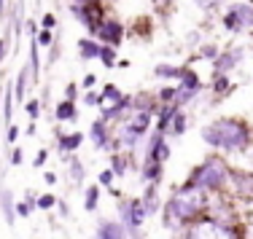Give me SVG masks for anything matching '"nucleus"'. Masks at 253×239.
Here are the masks:
<instances>
[{"mask_svg":"<svg viewBox=\"0 0 253 239\" xmlns=\"http://www.w3.org/2000/svg\"><path fill=\"white\" fill-rule=\"evenodd\" d=\"M183 73H186V70H183V68H178V65H159L154 75H159V78H172V81H180V78H183Z\"/></svg>","mask_w":253,"mask_h":239,"instance_id":"obj_19","label":"nucleus"},{"mask_svg":"<svg viewBox=\"0 0 253 239\" xmlns=\"http://www.w3.org/2000/svg\"><path fill=\"white\" fill-rule=\"evenodd\" d=\"M54 205H57V199H54L51 194H41L38 199H35V207H38V210H51Z\"/></svg>","mask_w":253,"mask_h":239,"instance_id":"obj_31","label":"nucleus"},{"mask_svg":"<svg viewBox=\"0 0 253 239\" xmlns=\"http://www.w3.org/2000/svg\"><path fill=\"white\" fill-rule=\"evenodd\" d=\"M94 239H126V234H124L122 223H113V220H100Z\"/></svg>","mask_w":253,"mask_h":239,"instance_id":"obj_9","label":"nucleus"},{"mask_svg":"<svg viewBox=\"0 0 253 239\" xmlns=\"http://www.w3.org/2000/svg\"><path fill=\"white\" fill-rule=\"evenodd\" d=\"M84 142V135L81 132H73V135H65V137H59V153H70V151H76L78 145Z\"/></svg>","mask_w":253,"mask_h":239,"instance_id":"obj_16","label":"nucleus"},{"mask_svg":"<svg viewBox=\"0 0 253 239\" xmlns=\"http://www.w3.org/2000/svg\"><path fill=\"white\" fill-rule=\"evenodd\" d=\"M97 183L108 188V186L113 183V172H111V170H102V172H100V177H97Z\"/></svg>","mask_w":253,"mask_h":239,"instance_id":"obj_35","label":"nucleus"},{"mask_svg":"<svg viewBox=\"0 0 253 239\" xmlns=\"http://www.w3.org/2000/svg\"><path fill=\"white\" fill-rule=\"evenodd\" d=\"M78 49H81V57H84V59H94V57H100V46L94 43V40H89V38H86V40H84V38L78 40Z\"/></svg>","mask_w":253,"mask_h":239,"instance_id":"obj_22","label":"nucleus"},{"mask_svg":"<svg viewBox=\"0 0 253 239\" xmlns=\"http://www.w3.org/2000/svg\"><path fill=\"white\" fill-rule=\"evenodd\" d=\"M159 177H162V164H159V161H146V164H143V180L151 183V186H156Z\"/></svg>","mask_w":253,"mask_h":239,"instance_id":"obj_15","label":"nucleus"},{"mask_svg":"<svg viewBox=\"0 0 253 239\" xmlns=\"http://www.w3.org/2000/svg\"><path fill=\"white\" fill-rule=\"evenodd\" d=\"M30 212H33V205H27V202H16V215H22V218H27Z\"/></svg>","mask_w":253,"mask_h":239,"instance_id":"obj_36","label":"nucleus"},{"mask_svg":"<svg viewBox=\"0 0 253 239\" xmlns=\"http://www.w3.org/2000/svg\"><path fill=\"white\" fill-rule=\"evenodd\" d=\"M35 40H38L41 46H49L51 43V33H49V30H41V33L35 35Z\"/></svg>","mask_w":253,"mask_h":239,"instance_id":"obj_37","label":"nucleus"},{"mask_svg":"<svg viewBox=\"0 0 253 239\" xmlns=\"http://www.w3.org/2000/svg\"><path fill=\"white\" fill-rule=\"evenodd\" d=\"M68 161H70V175H73V180L81 183L84 177H86V170H84V164H81L78 159H73V156H70Z\"/></svg>","mask_w":253,"mask_h":239,"instance_id":"obj_28","label":"nucleus"},{"mask_svg":"<svg viewBox=\"0 0 253 239\" xmlns=\"http://www.w3.org/2000/svg\"><path fill=\"white\" fill-rule=\"evenodd\" d=\"M46 183H49V186H54V183H57V175H54V172H46Z\"/></svg>","mask_w":253,"mask_h":239,"instance_id":"obj_46","label":"nucleus"},{"mask_svg":"<svg viewBox=\"0 0 253 239\" xmlns=\"http://www.w3.org/2000/svg\"><path fill=\"white\" fill-rule=\"evenodd\" d=\"M46 159H49V153H46V151H38V156H35V161H33V164H35V167H38V170H41V167L46 164Z\"/></svg>","mask_w":253,"mask_h":239,"instance_id":"obj_40","label":"nucleus"},{"mask_svg":"<svg viewBox=\"0 0 253 239\" xmlns=\"http://www.w3.org/2000/svg\"><path fill=\"white\" fill-rule=\"evenodd\" d=\"M111 161H113V170H111L113 175H116V177H126V161H124L122 153H116Z\"/></svg>","mask_w":253,"mask_h":239,"instance_id":"obj_29","label":"nucleus"},{"mask_svg":"<svg viewBox=\"0 0 253 239\" xmlns=\"http://www.w3.org/2000/svg\"><path fill=\"white\" fill-rule=\"evenodd\" d=\"M0 97H3V89H0Z\"/></svg>","mask_w":253,"mask_h":239,"instance_id":"obj_49","label":"nucleus"},{"mask_svg":"<svg viewBox=\"0 0 253 239\" xmlns=\"http://www.w3.org/2000/svg\"><path fill=\"white\" fill-rule=\"evenodd\" d=\"M84 102H86V105H97L100 97H97V94H86V97H84Z\"/></svg>","mask_w":253,"mask_h":239,"instance_id":"obj_43","label":"nucleus"},{"mask_svg":"<svg viewBox=\"0 0 253 239\" xmlns=\"http://www.w3.org/2000/svg\"><path fill=\"white\" fill-rule=\"evenodd\" d=\"M126 107H132V100H129V97L113 102V107H105V110H102V121H108V118H119V116L126 110Z\"/></svg>","mask_w":253,"mask_h":239,"instance_id":"obj_18","label":"nucleus"},{"mask_svg":"<svg viewBox=\"0 0 253 239\" xmlns=\"http://www.w3.org/2000/svg\"><path fill=\"white\" fill-rule=\"evenodd\" d=\"M202 57H205V59H218V51H215V46H202Z\"/></svg>","mask_w":253,"mask_h":239,"instance_id":"obj_39","label":"nucleus"},{"mask_svg":"<svg viewBox=\"0 0 253 239\" xmlns=\"http://www.w3.org/2000/svg\"><path fill=\"white\" fill-rule=\"evenodd\" d=\"M22 156H25V153H22V148H16V151L11 153V164H22Z\"/></svg>","mask_w":253,"mask_h":239,"instance_id":"obj_41","label":"nucleus"},{"mask_svg":"<svg viewBox=\"0 0 253 239\" xmlns=\"http://www.w3.org/2000/svg\"><path fill=\"white\" fill-rule=\"evenodd\" d=\"M57 118H59V121H73V118H76V105L70 102V100L59 102L57 105Z\"/></svg>","mask_w":253,"mask_h":239,"instance_id":"obj_23","label":"nucleus"},{"mask_svg":"<svg viewBox=\"0 0 253 239\" xmlns=\"http://www.w3.org/2000/svg\"><path fill=\"white\" fill-rule=\"evenodd\" d=\"M27 73H30V70H19V78H16V83H14V97H16V102H22V100H25Z\"/></svg>","mask_w":253,"mask_h":239,"instance_id":"obj_25","label":"nucleus"},{"mask_svg":"<svg viewBox=\"0 0 253 239\" xmlns=\"http://www.w3.org/2000/svg\"><path fill=\"white\" fill-rule=\"evenodd\" d=\"M65 94H68L65 100H70V102H73V100H76V83H70V86L65 89Z\"/></svg>","mask_w":253,"mask_h":239,"instance_id":"obj_42","label":"nucleus"},{"mask_svg":"<svg viewBox=\"0 0 253 239\" xmlns=\"http://www.w3.org/2000/svg\"><path fill=\"white\" fill-rule=\"evenodd\" d=\"M202 140L213 148H221L226 153H240L248 148V129L243 121H234V118H218V121L202 127Z\"/></svg>","mask_w":253,"mask_h":239,"instance_id":"obj_2","label":"nucleus"},{"mask_svg":"<svg viewBox=\"0 0 253 239\" xmlns=\"http://www.w3.org/2000/svg\"><path fill=\"white\" fill-rule=\"evenodd\" d=\"M148 124H151V113H135L126 127H132L137 135H146L148 132Z\"/></svg>","mask_w":253,"mask_h":239,"instance_id":"obj_17","label":"nucleus"},{"mask_svg":"<svg viewBox=\"0 0 253 239\" xmlns=\"http://www.w3.org/2000/svg\"><path fill=\"white\" fill-rule=\"evenodd\" d=\"M140 202H143V210H146L148 218H151V215H156V212L162 210V202H159V194H156V186H148Z\"/></svg>","mask_w":253,"mask_h":239,"instance_id":"obj_11","label":"nucleus"},{"mask_svg":"<svg viewBox=\"0 0 253 239\" xmlns=\"http://www.w3.org/2000/svg\"><path fill=\"white\" fill-rule=\"evenodd\" d=\"M229 11H232V14L237 16L243 27H253V8H251V5H245V3H234Z\"/></svg>","mask_w":253,"mask_h":239,"instance_id":"obj_14","label":"nucleus"},{"mask_svg":"<svg viewBox=\"0 0 253 239\" xmlns=\"http://www.w3.org/2000/svg\"><path fill=\"white\" fill-rule=\"evenodd\" d=\"M251 3H253V0H251Z\"/></svg>","mask_w":253,"mask_h":239,"instance_id":"obj_50","label":"nucleus"},{"mask_svg":"<svg viewBox=\"0 0 253 239\" xmlns=\"http://www.w3.org/2000/svg\"><path fill=\"white\" fill-rule=\"evenodd\" d=\"M232 177V188H234V196L243 202H251L253 199V175L251 172H234Z\"/></svg>","mask_w":253,"mask_h":239,"instance_id":"obj_7","label":"nucleus"},{"mask_svg":"<svg viewBox=\"0 0 253 239\" xmlns=\"http://www.w3.org/2000/svg\"><path fill=\"white\" fill-rule=\"evenodd\" d=\"M119 215H122V229H126V234L132 239H140V229L146 223V210H143V202L140 199H129L119 205Z\"/></svg>","mask_w":253,"mask_h":239,"instance_id":"obj_5","label":"nucleus"},{"mask_svg":"<svg viewBox=\"0 0 253 239\" xmlns=\"http://www.w3.org/2000/svg\"><path fill=\"white\" fill-rule=\"evenodd\" d=\"M73 14L84 22V25H86V30L92 35H97L100 25L105 22V19H102V16H105V11H102V5L97 3V0H94V3H86V5H73Z\"/></svg>","mask_w":253,"mask_h":239,"instance_id":"obj_6","label":"nucleus"},{"mask_svg":"<svg viewBox=\"0 0 253 239\" xmlns=\"http://www.w3.org/2000/svg\"><path fill=\"white\" fill-rule=\"evenodd\" d=\"M3 8H5V3H3V0H0V16H3Z\"/></svg>","mask_w":253,"mask_h":239,"instance_id":"obj_48","label":"nucleus"},{"mask_svg":"<svg viewBox=\"0 0 253 239\" xmlns=\"http://www.w3.org/2000/svg\"><path fill=\"white\" fill-rule=\"evenodd\" d=\"M16 137H19V129L11 127V129H8V142H16Z\"/></svg>","mask_w":253,"mask_h":239,"instance_id":"obj_44","label":"nucleus"},{"mask_svg":"<svg viewBox=\"0 0 253 239\" xmlns=\"http://www.w3.org/2000/svg\"><path fill=\"white\" fill-rule=\"evenodd\" d=\"M213 89H215V92H226V89H229V78H226V75H215Z\"/></svg>","mask_w":253,"mask_h":239,"instance_id":"obj_34","label":"nucleus"},{"mask_svg":"<svg viewBox=\"0 0 253 239\" xmlns=\"http://www.w3.org/2000/svg\"><path fill=\"white\" fill-rule=\"evenodd\" d=\"M54 22H57V19H54L51 14H46V16H43V27H46V30H49V27H54Z\"/></svg>","mask_w":253,"mask_h":239,"instance_id":"obj_45","label":"nucleus"},{"mask_svg":"<svg viewBox=\"0 0 253 239\" xmlns=\"http://www.w3.org/2000/svg\"><path fill=\"white\" fill-rule=\"evenodd\" d=\"M3 57H5V40H0V62H3Z\"/></svg>","mask_w":253,"mask_h":239,"instance_id":"obj_47","label":"nucleus"},{"mask_svg":"<svg viewBox=\"0 0 253 239\" xmlns=\"http://www.w3.org/2000/svg\"><path fill=\"white\" fill-rule=\"evenodd\" d=\"M205 207H208V194L183 183L165 205V226L167 229H178V226L194 223L197 218H202Z\"/></svg>","mask_w":253,"mask_h":239,"instance_id":"obj_1","label":"nucleus"},{"mask_svg":"<svg viewBox=\"0 0 253 239\" xmlns=\"http://www.w3.org/2000/svg\"><path fill=\"white\" fill-rule=\"evenodd\" d=\"M38 110H41V102H38V100H30V102H27V113H30V118H38Z\"/></svg>","mask_w":253,"mask_h":239,"instance_id":"obj_38","label":"nucleus"},{"mask_svg":"<svg viewBox=\"0 0 253 239\" xmlns=\"http://www.w3.org/2000/svg\"><path fill=\"white\" fill-rule=\"evenodd\" d=\"M119 100H124L122 92H119L113 83H108V86L102 89V94H100V102H119Z\"/></svg>","mask_w":253,"mask_h":239,"instance_id":"obj_26","label":"nucleus"},{"mask_svg":"<svg viewBox=\"0 0 253 239\" xmlns=\"http://www.w3.org/2000/svg\"><path fill=\"white\" fill-rule=\"evenodd\" d=\"M100 59L105 65H116V51H113V46H100Z\"/></svg>","mask_w":253,"mask_h":239,"instance_id":"obj_32","label":"nucleus"},{"mask_svg":"<svg viewBox=\"0 0 253 239\" xmlns=\"http://www.w3.org/2000/svg\"><path fill=\"white\" fill-rule=\"evenodd\" d=\"M183 239H237V234H234L232 223H221L213 215H202L194 223L186 226Z\"/></svg>","mask_w":253,"mask_h":239,"instance_id":"obj_4","label":"nucleus"},{"mask_svg":"<svg viewBox=\"0 0 253 239\" xmlns=\"http://www.w3.org/2000/svg\"><path fill=\"white\" fill-rule=\"evenodd\" d=\"M224 25H226L229 33H240V30H243V25H240V19L232 14V11H229V14L224 16Z\"/></svg>","mask_w":253,"mask_h":239,"instance_id":"obj_33","label":"nucleus"},{"mask_svg":"<svg viewBox=\"0 0 253 239\" xmlns=\"http://www.w3.org/2000/svg\"><path fill=\"white\" fill-rule=\"evenodd\" d=\"M180 83H183L180 89H186V92H194V94H197V89H200V78H197V73H191V70H186V73H183Z\"/></svg>","mask_w":253,"mask_h":239,"instance_id":"obj_27","label":"nucleus"},{"mask_svg":"<svg viewBox=\"0 0 253 239\" xmlns=\"http://www.w3.org/2000/svg\"><path fill=\"white\" fill-rule=\"evenodd\" d=\"M183 129H186V113L178 110V116L172 118V124H170V132L172 135H183Z\"/></svg>","mask_w":253,"mask_h":239,"instance_id":"obj_30","label":"nucleus"},{"mask_svg":"<svg viewBox=\"0 0 253 239\" xmlns=\"http://www.w3.org/2000/svg\"><path fill=\"white\" fill-rule=\"evenodd\" d=\"M0 210L5 215V223L14 226L16 220V205H14V194H11L8 188H0Z\"/></svg>","mask_w":253,"mask_h":239,"instance_id":"obj_10","label":"nucleus"},{"mask_svg":"<svg viewBox=\"0 0 253 239\" xmlns=\"http://www.w3.org/2000/svg\"><path fill=\"white\" fill-rule=\"evenodd\" d=\"M243 59V51L240 49H234V51H229V54H224V57H218L215 59V75H224L229 68H234V65Z\"/></svg>","mask_w":253,"mask_h":239,"instance_id":"obj_12","label":"nucleus"},{"mask_svg":"<svg viewBox=\"0 0 253 239\" xmlns=\"http://www.w3.org/2000/svg\"><path fill=\"white\" fill-rule=\"evenodd\" d=\"M97 35L105 40V46H116V43H122L124 30H122V25H119V22H102L100 30H97Z\"/></svg>","mask_w":253,"mask_h":239,"instance_id":"obj_8","label":"nucleus"},{"mask_svg":"<svg viewBox=\"0 0 253 239\" xmlns=\"http://www.w3.org/2000/svg\"><path fill=\"white\" fill-rule=\"evenodd\" d=\"M84 207H86L89 212L97 210V202H100V186H86V191H84Z\"/></svg>","mask_w":253,"mask_h":239,"instance_id":"obj_21","label":"nucleus"},{"mask_svg":"<svg viewBox=\"0 0 253 239\" xmlns=\"http://www.w3.org/2000/svg\"><path fill=\"white\" fill-rule=\"evenodd\" d=\"M140 137H143V135H137L132 127H124V129H122V137H119V145H124V148H129V151H132V148L140 142Z\"/></svg>","mask_w":253,"mask_h":239,"instance_id":"obj_20","label":"nucleus"},{"mask_svg":"<svg viewBox=\"0 0 253 239\" xmlns=\"http://www.w3.org/2000/svg\"><path fill=\"white\" fill-rule=\"evenodd\" d=\"M229 175H232V172H229L226 161L218 159V156H210L189 175L186 186L200 188V191H205V194H210V191H221V188H224L229 183Z\"/></svg>","mask_w":253,"mask_h":239,"instance_id":"obj_3","label":"nucleus"},{"mask_svg":"<svg viewBox=\"0 0 253 239\" xmlns=\"http://www.w3.org/2000/svg\"><path fill=\"white\" fill-rule=\"evenodd\" d=\"M92 140H94V148H111V135L105 129V121H94L92 124Z\"/></svg>","mask_w":253,"mask_h":239,"instance_id":"obj_13","label":"nucleus"},{"mask_svg":"<svg viewBox=\"0 0 253 239\" xmlns=\"http://www.w3.org/2000/svg\"><path fill=\"white\" fill-rule=\"evenodd\" d=\"M175 116H178V107H175V105H165L162 118H159V132H165V129L172 124V118H175Z\"/></svg>","mask_w":253,"mask_h":239,"instance_id":"obj_24","label":"nucleus"}]
</instances>
